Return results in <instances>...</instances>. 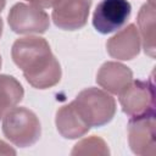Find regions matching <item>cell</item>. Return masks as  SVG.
Masks as SVG:
<instances>
[{
	"label": "cell",
	"mask_w": 156,
	"mask_h": 156,
	"mask_svg": "<svg viewBox=\"0 0 156 156\" xmlns=\"http://www.w3.org/2000/svg\"><path fill=\"white\" fill-rule=\"evenodd\" d=\"M155 126V112L130 117L128 122V143L135 155H156Z\"/></svg>",
	"instance_id": "6"
},
{
	"label": "cell",
	"mask_w": 156,
	"mask_h": 156,
	"mask_svg": "<svg viewBox=\"0 0 156 156\" xmlns=\"http://www.w3.org/2000/svg\"><path fill=\"white\" fill-rule=\"evenodd\" d=\"M91 0H61L52 10L54 23L65 30H76L85 26Z\"/></svg>",
	"instance_id": "8"
},
{
	"label": "cell",
	"mask_w": 156,
	"mask_h": 156,
	"mask_svg": "<svg viewBox=\"0 0 156 156\" xmlns=\"http://www.w3.org/2000/svg\"><path fill=\"white\" fill-rule=\"evenodd\" d=\"M133 79V72L129 67L116 61L105 62L98 74L96 82L105 90L118 95Z\"/></svg>",
	"instance_id": "10"
},
{
	"label": "cell",
	"mask_w": 156,
	"mask_h": 156,
	"mask_svg": "<svg viewBox=\"0 0 156 156\" xmlns=\"http://www.w3.org/2000/svg\"><path fill=\"white\" fill-rule=\"evenodd\" d=\"M7 22L10 28L18 34L44 33L50 26L49 15L43 9L24 2H17L11 7Z\"/></svg>",
	"instance_id": "5"
},
{
	"label": "cell",
	"mask_w": 156,
	"mask_h": 156,
	"mask_svg": "<svg viewBox=\"0 0 156 156\" xmlns=\"http://www.w3.org/2000/svg\"><path fill=\"white\" fill-rule=\"evenodd\" d=\"M5 5H6V0H0V12L4 10Z\"/></svg>",
	"instance_id": "17"
},
{
	"label": "cell",
	"mask_w": 156,
	"mask_h": 156,
	"mask_svg": "<svg viewBox=\"0 0 156 156\" xmlns=\"http://www.w3.org/2000/svg\"><path fill=\"white\" fill-rule=\"evenodd\" d=\"M2 117H4V115H2V113H1V112H0V119H1V118H2Z\"/></svg>",
	"instance_id": "19"
},
{
	"label": "cell",
	"mask_w": 156,
	"mask_h": 156,
	"mask_svg": "<svg viewBox=\"0 0 156 156\" xmlns=\"http://www.w3.org/2000/svg\"><path fill=\"white\" fill-rule=\"evenodd\" d=\"M155 0H149L144 4L138 13V27L141 34L143 49L146 55L155 57L156 51V34H155Z\"/></svg>",
	"instance_id": "12"
},
{
	"label": "cell",
	"mask_w": 156,
	"mask_h": 156,
	"mask_svg": "<svg viewBox=\"0 0 156 156\" xmlns=\"http://www.w3.org/2000/svg\"><path fill=\"white\" fill-rule=\"evenodd\" d=\"M32 5H35L40 9H49V7H54L55 5H57L61 0H28Z\"/></svg>",
	"instance_id": "15"
},
{
	"label": "cell",
	"mask_w": 156,
	"mask_h": 156,
	"mask_svg": "<svg viewBox=\"0 0 156 156\" xmlns=\"http://www.w3.org/2000/svg\"><path fill=\"white\" fill-rule=\"evenodd\" d=\"M11 55L32 87L48 89L60 82L61 66L44 38L29 35L17 39L12 45Z\"/></svg>",
	"instance_id": "1"
},
{
	"label": "cell",
	"mask_w": 156,
	"mask_h": 156,
	"mask_svg": "<svg viewBox=\"0 0 156 156\" xmlns=\"http://www.w3.org/2000/svg\"><path fill=\"white\" fill-rule=\"evenodd\" d=\"M118 95L122 111L129 117L155 112V87L152 79H132Z\"/></svg>",
	"instance_id": "4"
},
{
	"label": "cell",
	"mask_w": 156,
	"mask_h": 156,
	"mask_svg": "<svg viewBox=\"0 0 156 156\" xmlns=\"http://www.w3.org/2000/svg\"><path fill=\"white\" fill-rule=\"evenodd\" d=\"M23 95L24 90L15 77L0 74V112L2 115L16 107L23 99Z\"/></svg>",
	"instance_id": "13"
},
{
	"label": "cell",
	"mask_w": 156,
	"mask_h": 156,
	"mask_svg": "<svg viewBox=\"0 0 156 156\" xmlns=\"http://www.w3.org/2000/svg\"><path fill=\"white\" fill-rule=\"evenodd\" d=\"M72 155H108V147L104 139L91 135L77 143L71 152Z\"/></svg>",
	"instance_id": "14"
},
{
	"label": "cell",
	"mask_w": 156,
	"mask_h": 156,
	"mask_svg": "<svg viewBox=\"0 0 156 156\" xmlns=\"http://www.w3.org/2000/svg\"><path fill=\"white\" fill-rule=\"evenodd\" d=\"M2 133L13 145L28 147L39 140L41 127L33 111L26 107H13L4 115Z\"/></svg>",
	"instance_id": "3"
},
{
	"label": "cell",
	"mask_w": 156,
	"mask_h": 156,
	"mask_svg": "<svg viewBox=\"0 0 156 156\" xmlns=\"http://www.w3.org/2000/svg\"><path fill=\"white\" fill-rule=\"evenodd\" d=\"M72 104L90 128L107 124L116 113L115 99L98 88H87L82 90Z\"/></svg>",
	"instance_id": "2"
},
{
	"label": "cell",
	"mask_w": 156,
	"mask_h": 156,
	"mask_svg": "<svg viewBox=\"0 0 156 156\" xmlns=\"http://www.w3.org/2000/svg\"><path fill=\"white\" fill-rule=\"evenodd\" d=\"M1 63H2V61H1V56H0V68H1Z\"/></svg>",
	"instance_id": "20"
},
{
	"label": "cell",
	"mask_w": 156,
	"mask_h": 156,
	"mask_svg": "<svg viewBox=\"0 0 156 156\" xmlns=\"http://www.w3.org/2000/svg\"><path fill=\"white\" fill-rule=\"evenodd\" d=\"M55 122L58 133L66 139H78L85 135L90 129L72 102L57 110Z\"/></svg>",
	"instance_id": "11"
},
{
	"label": "cell",
	"mask_w": 156,
	"mask_h": 156,
	"mask_svg": "<svg viewBox=\"0 0 156 156\" xmlns=\"http://www.w3.org/2000/svg\"><path fill=\"white\" fill-rule=\"evenodd\" d=\"M1 34H2V20L0 17V38H1Z\"/></svg>",
	"instance_id": "18"
},
{
	"label": "cell",
	"mask_w": 156,
	"mask_h": 156,
	"mask_svg": "<svg viewBox=\"0 0 156 156\" xmlns=\"http://www.w3.org/2000/svg\"><path fill=\"white\" fill-rule=\"evenodd\" d=\"M107 52L111 57L117 60H132L138 56L140 51V37L134 23L128 24L106 43Z\"/></svg>",
	"instance_id": "9"
},
{
	"label": "cell",
	"mask_w": 156,
	"mask_h": 156,
	"mask_svg": "<svg viewBox=\"0 0 156 156\" xmlns=\"http://www.w3.org/2000/svg\"><path fill=\"white\" fill-rule=\"evenodd\" d=\"M132 6L127 0H101L93 15V26L101 33L107 34L119 29L129 18Z\"/></svg>",
	"instance_id": "7"
},
{
	"label": "cell",
	"mask_w": 156,
	"mask_h": 156,
	"mask_svg": "<svg viewBox=\"0 0 156 156\" xmlns=\"http://www.w3.org/2000/svg\"><path fill=\"white\" fill-rule=\"evenodd\" d=\"M0 155H16V151L12 147H10L9 144L0 140Z\"/></svg>",
	"instance_id": "16"
}]
</instances>
